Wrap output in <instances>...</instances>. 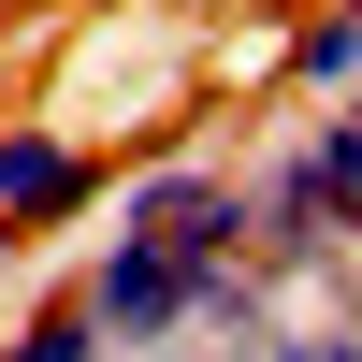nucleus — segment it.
<instances>
[{"label":"nucleus","instance_id":"4","mask_svg":"<svg viewBox=\"0 0 362 362\" xmlns=\"http://www.w3.org/2000/svg\"><path fill=\"white\" fill-rule=\"evenodd\" d=\"M0 362H116L102 319H87V276H44L15 319H0Z\"/></svg>","mask_w":362,"mask_h":362},{"label":"nucleus","instance_id":"2","mask_svg":"<svg viewBox=\"0 0 362 362\" xmlns=\"http://www.w3.org/2000/svg\"><path fill=\"white\" fill-rule=\"evenodd\" d=\"M102 203H116V160L73 116H0V247H44V232L102 218Z\"/></svg>","mask_w":362,"mask_h":362},{"label":"nucleus","instance_id":"1","mask_svg":"<svg viewBox=\"0 0 362 362\" xmlns=\"http://www.w3.org/2000/svg\"><path fill=\"white\" fill-rule=\"evenodd\" d=\"M116 232L189 247V261H247V232H261L247 160H218V145H160V160H131V174H116Z\"/></svg>","mask_w":362,"mask_h":362},{"label":"nucleus","instance_id":"3","mask_svg":"<svg viewBox=\"0 0 362 362\" xmlns=\"http://www.w3.org/2000/svg\"><path fill=\"white\" fill-rule=\"evenodd\" d=\"M276 87L290 102H348L362 87V0H305V15L276 29Z\"/></svg>","mask_w":362,"mask_h":362},{"label":"nucleus","instance_id":"5","mask_svg":"<svg viewBox=\"0 0 362 362\" xmlns=\"http://www.w3.org/2000/svg\"><path fill=\"white\" fill-rule=\"evenodd\" d=\"M261 362H362V319H334V305H290Z\"/></svg>","mask_w":362,"mask_h":362}]
</instances>
